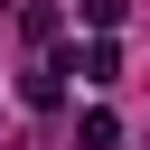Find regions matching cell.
I'll return each mask as SVG.
<instances>
[{"instance_id":"cell-1","label":"cell","mask_w":150,"mask_h":150,"mask_svg":"<svg viewBox=\"0 0 150 150\" xmlns=\"http://www.w3.org/2000/svg\"><path fill=\"white\" fill-rule=\"evenodd\" d=\"M19 103H28V112H56V103H66V66H28V75H19Z\"/></svg>"},{"instance_id":"cell-5","label":"cell","mask_w":150,"mask_h":150,"mask_svg":"<svg viewBox=\"0 0 150 150\" xmlns=\"http://www.w3.org/2000/svg\"><path fill=\"white\" fill-rule=\"evenodd\" d=\"M75 9H84V28H122V9H131V0H75Z\"/></svg>"},{"instance_id":"cell-2","label":"cell","mask_w":150,"mask_h":150,"mask_svg":"<svg viewBox=\"0 0 150 150\" xmlns=\"http://www.w3.org/2000/svg\"><path fill=\"white\" fill-rule=\"evenodd\" d=\"M66 75H84V84H112V75H122V56H112V38H94L84 56H66Z\"/></svg>"},{"instance_id":"cell-3","label":"cell","mask_w":150,"mask_h":150,"mask_svg":"<svg viewBox=\"0 0 150 150\" xmlns=\"http://www.w3.org/2000/svg\"><path fill=\"white\" fill-rule=\"evenodd\" d=\"M19 38H28V47H47V38H56V9H47V0H28V9H19Z\"/></svg>"},{"instance_id":"cell-4","label":"cell","mask_w":150,"mask_h":150,"mask_svg":"<svg viewBox=\"0 0 150 150\" xmlns=\"http://www.w3.org/2000/svg\"><path fill=\"white\" fill-rule=\"evenodd\" d=\"M75 141H84V150H112V141H122V122H112V112H84V122H75Z\"/></svg>"}]
</instances>
